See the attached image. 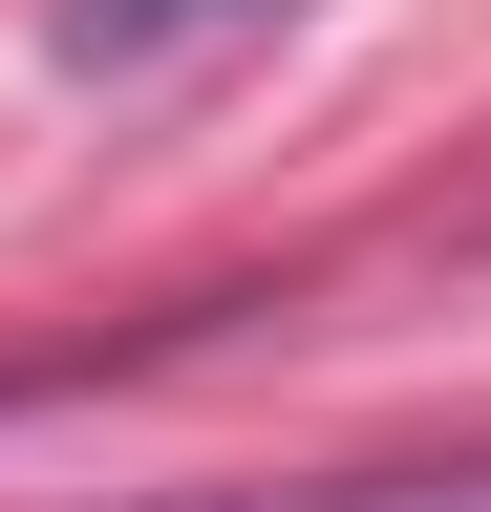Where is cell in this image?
I'll return each mask as SVG.
<instances>
[{"label":"cell","mask_w":491,"mask_h":512,"mask_svg":"<svg viewBox=\"0 0 491 512\" xmlns=\"http://www.w3.org/2000/svg\"><path fill=\"white\" fill-rule=\"evenodd\" d=\"M214 22H278V0H65V64H171V43H214Z\"/></svg>","instance_id":"6da1fadb"},{"label":"cell","mask_w":491,"mask_h":512,"mask_svg":"<svg viewBox=\"0 0 491 512\" xmlns=\"http://www.w3.org/2000/svg\"><path fill=\"white\" fill-rule=\"evenodd\" d=\"M171 512H491V470H321V491H171Z\"/></svg>","instance_id":"7a4b0ae2"}]
</instances>
